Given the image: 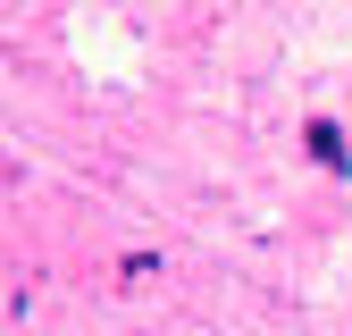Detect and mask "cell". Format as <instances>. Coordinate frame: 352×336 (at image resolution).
<instances>
[{"instance_id":"6da1fadb","label":"cell","mask_w":352,"mask_h":336,"mask_svg":"<svg viewBox=\"0 0 352 336\" xmlns=\"http://www.w3.org/2000/svg\"><path fill=\"white\" fill-rule=\"evenodd\" d=\"M311 151L336 168V177H344V160H352V151H344V126H327V118H311Z\"/></svg>"}]
</instances>
